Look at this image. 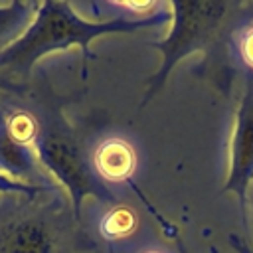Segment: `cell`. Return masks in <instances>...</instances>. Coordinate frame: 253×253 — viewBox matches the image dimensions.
<instances>
[{
    "instance_id": "cell-5",
    "label": "cell",
    "mask_w": 253,
    "mask_h": 253,
    "mask_svg": "<svg viewBox=\"0 0 253 253\" xmlns=\"http://www.w3.org/2000/svg\"><path fill=\"white\" fill-rule=\"evenodd\" d=\"M229 172L223 194L231 192L239 200L243 221L247 219V194L253 184V77H243V93L235 113Z\"/></svg>"
},
{
    "instance_id": "cell-17",
    "label": "cell",
    "mask_w": 253,
    "mask_h": 253,
    "mask_svg": "<svg viewBox=\"0 0 253 253\" xmlns=\"http://www.w3.org/2000/svg\"><path fill=\"white\" fill-rule=\"evenodd\" d=\"M180 253H188V251H186V247H184L182 243H180Z\"/></svg>"
},
{
    "instance_id": "cell-14",
    "label": "cell",
    "mask_w": 253,
    "mask_h": 253,
    "mask_svg": "<svg viewBox=\"0 0 253 253\" xmlns=\"http://www.w3.org/2000/svg\"><path fill=\"white\" fill-rule=\"evenodd\" d=\"M95 253H117V249L115 247H111V245H105V243H101L99 241V247H97V251Z\"/></svg>"
},
{
    "instance_id": "cell-4",
    "label": "cell",
    "mask_w": 253,
    "mask_h": 253,
    "mask_svg": "<svg viewBox=\"0 0 253 253\" xmlns=\"http://www.w3.org/2000/svg\"><path fill=\"white\" fill-rule=\"evenodd\" d=\"M170 6L172 30L162 42L154 43L162 53V65L150 77L140 107L156 97L180 59L213 43L225 22L231 18V12L241 4L229 0H174Z\"/></svg>"
},
{
    "instance_id": "cell-9",
    "label": "cell",
    "mask_w": 253,
    "mask_h": 253,
    "mask_svg": "<svg viewBox=\"0 0 253 253\" xmlns=\"http://www.w3.org/2000/svg\"><path fill=\"white\" fill-rule=\"evenodd\" d=\"M107 208L109 210L99 223V237H101V243L117 249L119 241H126V237H130L134 233L138 223H136L134 213L125 204L117 202Z\"/></svg>"
},
{
    "instance_id": "cell-10",
    "label": "cell",
    "mask_w": 253,
    "mask_h": 253,
    "mask_svg": "<svg viewBox=\"0 0 253 253\" xmlns=\"http://www.w3.org/2000/svg\"><path fill=\"white\" fill-rule=\"evenodd\" d=\"M229 49L235 65H239V73L243 77H253V16L245 18L231 30Z\"/></svg>"
},
{
    "instance_id": "cell-6",
    "label": "cell",
    "mask_w": 253,
    "mask_h": 253,
    "mask_svg": "<svg viewBox=\"0 0 253 253\" xmlns=\"http://www.w3.org/2000/svg\"><path fill=\"white\" fill-rule=\"evenodd\" d=\"M0 174L26 186H36V188L57 186L40 164L34 146L22 142L10 132L2 107H0Z\"/></svg>"
},
{
    "instance_id": "cell-11",
    "label": "cell",
    "mask_w": 253,
    "mask_h": 253,
    "mask_svg": "<svg viewBox=\"0 0 253 253\" xmlns=\"http://www.w3.org/2000/svg\"><path fill=\"white\" fill-rule=\"evenodd\" d=\"M57 188V186H55ZM42 190H47V188H36V186H26V184H20V182H14L6 176L0 174V194H38Z\"/></svg>"
},
{
    "instance_id": "cell-15",
    "label": "cell",
    "mask_w": 253,
    "mask_h": 253,
    "mask_svg": "<svg viewBox=\"0 0 253 253\" xmlns=\"http://www.w3.org/2000/svg\"><path fill=\"white\" fill-rule=\"evenodd\" d=\"M251 208V217H253V184L249 188V194H247V210Z\"/></svg>"
},
{
    "instance_id": "cell-12",
    "label": "cell",
    "mask_w": 253,
    "mask_h": 253,
    "mask_svg": "<svg viewBox=\"0 0 253 253\" xmlns=\"http://www.w3.org/2000/svg\"><path fill=\"white\" fill-rule=\"evenodd\" d=\"M26 89H28V83H18V81H12V79L0 75V93L18 95V93H24Z\"/></svg>"
},
{
    "instance_id": "cell-13",
    "label": "cell",
    "mask_w": 253,
    "mask_h": 253,
    "mask_svg": "<svg viewBox=\"0 0 253 253\" xmlns=\"http://www.w3.org/2000/svg\"><path fill=\"white\" fill-rule=\"evenodd\" d=\"M229 243H231V247H233L237 253H253V251H251L241 239H237L235 235H229Z\"/></svg>"
},
{
    "instance_id": "cell-16",
    "label": "cell",
    "mask_w": 253,
    "mask_h": 253,
    "mask_svg": "<svg viewBox=\"0 0 253 253\" xmlns=\"http://www.w3.org/2000/svg\"><path fill=\"white\" fill-rule=\"evenodd\" d=\"M134 253H166V251L156 249V247H144V249H138V251H134Z\"/></svg>"
},
{
    "instance_id": "cell-3",
    "label": "cell",
    "mask_w": 253,
    "mask_h": 253,
    "mask_svg": "<svg viewBox=\"0 0 253 253\" xmlns=\"http://www.w3.org/2000/svg\"><path fill=\"white\" fill-rule=\"evenodd\" d=\"M24 105L34 117L36 130L32 146L40 158L43 170L51 180L59 182L69 196L73 210L81 215V206L87 198L97 200L103 206L117 204L115 192L105 186L91 168L89 152L85 150L79 134L67 123L61 107L53 97L30 93L28 89L20 93Z\"/></svg>"
},
{
    "instance_id": "cell-8",
    "label": "cell",
    "mask_w": 253,
    "mask_h": 253,
    "mask_svg": "<svg viewBox=\"0 0 253 253\" xmlns=\"http://www.w3.org/2000/svg\"><path fill=\"white\" fill-rule=\"evenodd\" d=\"M38 10L40 2L14 0L8 4H0V53L14 45L26 34Z\"/></svg>"
},
{
    "instance_id": "cell-1",
    "label": "cell",
    "mask_w": 253,
    "mask_h": 253,
    "mask_svg": "<svg viewBox=\"0 0 253 253\" xmlns=\"http://www.w3.org/2000/svg\"><path fill=\"white\" fill-rule=\"evenodd\" d=\"M97 247L59 186L0 194V253H95Z\"/></svg>"
},
{
    "instance_id": "cell-7",
    "label": "cell",
    "mask_w": 253,
    "mask_h": 253,
    "mask_svg": "<svg viewBox=\"0 0 253 253\" xmlns=\"http://www.w3.org/2000/svg\"><path fill=\"white\" fill-rule=\"evenodd\" d=\"M89 162L97 178L109 186V184H125L130 182L138 158L134 146L121 138V136H107L99 140V144L91 150Z\"/></svg>"
},
{
    "instance_id": "cell-2",
    "label": "cell",
    "mask_w": 253,
    "mask_h": 253,
    "mask_svg": "<svg viewBox=\"0 0 253 253\" xmlns=\"http://www.w3.org/2000/svg\"><path fill=\"white\" fill-rule=\"evenodd\" d=\"M170 18L172 6L142 20L125 18L117 14L113 20L89 22L81 18L69 2H40V10L26 34L14 45L0 53V75L18 83H28L34 63L51 51L67 49L69 45H79L83 55L89 57V43L99 36L123 32L134 34L146 28H158Z\"/></svg>"
}]
</instances>
